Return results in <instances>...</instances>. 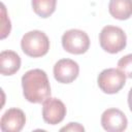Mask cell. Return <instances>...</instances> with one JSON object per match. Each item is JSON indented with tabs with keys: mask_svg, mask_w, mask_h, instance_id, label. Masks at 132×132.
Masks as SVG:
<instances>
[{
	"mask_svg": "<svg viewBox=\"0 0 132 132\" xmlns=\"http://www.w3.org/2000/svg\"><path fill=\"white\" fill-rule=\"evenodd\" d=\"M23 94L31 103H41L51 96V86L45 71L31 69L22 76Z\"/></svg>",
	"mask_w": 132,
	"mask_h": 132,
	"instance_id": "6da1fadb",
	"label": "cell"
},
{
	"mask_svg": "<svg viewBox=\"0 0 132 132\" xmlns=\"http://www.w3.org/2000/svg\"><path fill=\"white\" fill-rule=\"evenodd\" d=\"M21 47L27 56L39 58L47 54L50 50V40L44 32L33 30L24 34L21 40Z\"/></svg>",
	"mask_w": 132,
	"mask_h": 132,
	"instance_id": "7a4b0ae2",
	"label": "cell"
},
{
	"mask_svg": "<svg viewBox=\"0 0 132 132\" xmlns=\"http://www.w3.org/2000/svg\"><path fill=\"white\" fill-rule=\"evenodd\" d=\"M100 46L109 54H117L123 51L127 44V36L123 29L117 26L107 25L102 28L99 34Z\"/></svg>",
	"mask_w": 132,
	"mask_h": 132,
	"instance_id": "3957f363",
	"label": "cell"
},
{
	"mask_svg": "<svg viewBox=\"0 0 132 132\" xmlns=\"http://www.w3.org/2000/svg\"><path fill=\"white\" fill-rule=\"evenodd\" d=\"M97 82L103 93L116 94L125 86L126 75L119 68H107L100 72Z\"/></svg>",
	"mask_w": 132,
	"mask_h": 132,
	"instance_id": "277c9868",
	"label": "cell"
},
{
	"mask_svg": "<svg viewBox=\"0 0 132 132\" xmlns=\"http://www.w3.org/2000/svg\"><path fill=\"white\" fill-rule=\"evenodd\" d=\"M63 48L73 55L85 54L90 46V38L88 34L79 29H70L62 36Z\"/></svg>",
	"mask_w": 132,
	"mask_h": 132,
	"instance_id": "5b68a950",
	"label": "cell"
},
{
	"mask_svg": "<svg viewBox=\"0 0 132 132\" xmlns=\"http://www.w3.org/2000/svg\"><path fill=\"white\" fill-rule=\"evenodd\" d=\"M66 116V106L58 98L48 97L42 102V119L50 125L61 123Z\"/></svg>",
	"mask_w": 132,
	"mask_h": 132,
	"instance_id": "8992f818",
	"label": "cell"
},
{
	"mask_svg": "<svg viewBox=\"0 0 132 132\" xmlns=\"http://www.w3.org/2000/svg\"><path fill=\"white\" fill-rule=\"evenodd\" d=\"M54 77L58 82L70 84L79 73L78 64L71 59H61L54 65Z\"/></svg>",
	"mask_w": 132,
	"mask_h": 132,
	"instance_id": "52a82bcc",
	"label": "cell"
},
{
	"mask_svg": "<svg viewBox=\"0 0 132 132\" xmlns=\"http://www.w3.org/2000/svg\"><path fill=\"white\" fill-rule=\"evenodd\" d=\"M101 125L109 132H122L127 128L128 120L125 113L118 108H108L101 116Z\"/></svg>",
	"mask_w": 132,
	"mask_h": 132,
	"instance_id": "ba28073f",
	"label": "cell"
},
{
	"mask_svg": "<svg viewBox=\"0 0 132 132\" xmlns=\"http://www.w3.org/2000/svg\"><path fill=\"white\" fill-rule=\"evenodd\" d=\"M26 124V116L20 108L7 109L0 120V128L3 132H20Z\"/></svg>",
	"mask_w": 132,
	"mask_h": 132,
	"instance_id": "9c48e42d",
	"label": "cell"
},
{
	"mask_svg": "<svg viewBox=\"0 0 132 132\" xmlns=\"http://www.w3.org/2000/svg\"><path fill=\"white\" fill-rule=\"evenodd\" d=\"M21 67V58L13 51L0 53V71L2 75H12Z\"/></svg>",
	"mask_w": 132,
	"mask_h": 132,
	"instance_id": "30bf717a",
	"label": "cell"
},
{
	"mask_svg": "<svg viewBox=\"0 0 132 132\" xmlns=\"http://www.w3.org/2000/svg\"><path fill=\"white\" fill-rule=\"evenodd\" d=\"M108 11L117 20H128L132 15V0H109Z\"/></svg>",
	"mask_w": 132,
	"mask_h": 132,
	"instance_id": "8fae6325",
	"label": "cell"
},
{
	"mask_svg": "<svg viewBox=\"0 0 132 132\" xmlns=\"http://www.w3.org/2000/svg\"><path fill=\"white\" fill-rule=\"evenodd\" d=\"M32 8L40 18H48L56 10L57 0H32Z\"/></svg>",
	"mask_w": 132,
	"mask_h": 132,
	"instance_id": "7c38bea8",
	"label": "cell"
},
{
	"mask_svg": "<svg viewBox=\"0 0 132 132\" xmlns=\"http://www.w3.org/2000/svg\"><path fill=\"white\" fill-rule=\"evenodd\" d=\"M118 68L125 73L126 77L132 78V54L122 57L118 62Z\"/></svg>",
	"mask_w": 132,
	"mask_h": 132,
	"instance_id": "4fadbf2b",
	"label": "cell"
},
{
	"mask_svg": "<svg viewBox=\"0 0 132 132\" xmlns=\"http://www.w3.org/2000/svg\"><path fill=\"white\" fill-rule=\"evenodd\" d=\"M11 30V24L9 18L6 14L5 5L1 4V39H4L7 35H9Z\"/></svg>",
	"mask_w": 132,
	"mask_h": 132,
	"instance_id": "5bb4252c",
	"label": "cell"
},
{
	"mask_svg": "<svg viewBox=\"0 0 132 132\" xmlns=\"http://www.w3.org/2000/svg\"><path fill=\"white\" fill-rule=\"evenodd\" d=\"M61 131H74V132H79V131H85V128L78 124V123H69L67 126L61 128Z\"/></svg>",
	"mask_w": 132,
	"mask_h": 132,
	"instance_id": "9a60e30c",
	"label": "cell"
},
{
	"mask_svg": "<svg viewBox=\"0 0 132 132\" xmlns=\"http://www.w3.org/2000/svg\"><path fill=\"white\" fill-rule=\"evenodd\" d=\"M128 105H129L130 110L132 111V88L130 89V91L128 93Z\"/></svg>",
	"mask_w": 132,
	"mask_h": 132,
	"instance_id": "2e32d148",
	"label": "cell"
}]
</instances>
